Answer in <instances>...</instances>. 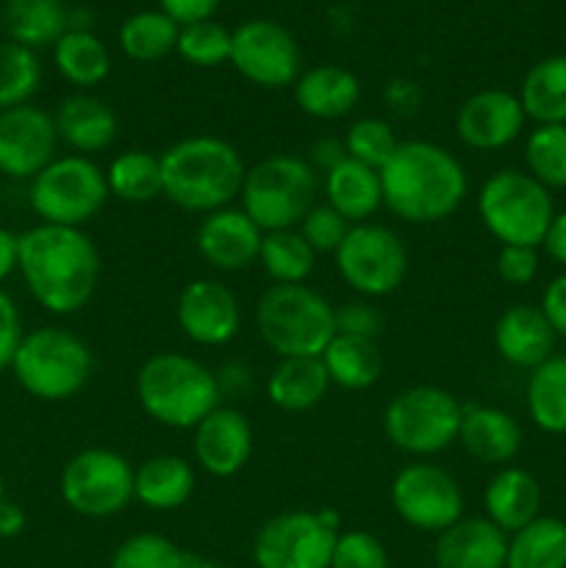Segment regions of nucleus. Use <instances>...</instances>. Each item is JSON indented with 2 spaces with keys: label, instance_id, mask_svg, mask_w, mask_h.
<instances>
[{
  "label": "nucleus",
  "instance_id": "nucleus-37",
  "mask_svg": "<svg viewBox=\"0 0 566 568\" xmlns=\"http://www.w3.org/2000/svg\"><path fill=\"white\" fill-rule=\"evenodd\" d=\"M178 33H181V26L172 17H166L161 9H144L122 22L117 31V44L131 61L153 64L175 53Z\"/></svg>",
  "mask_w": 566,
  "mask_h": 568
},
{
  "label": "nucleus",
  "instance_id": "nucleus-15",
  "mask_svg": "<svg viewBox=\"0 0 566 568\" xmlns=\"http://www.w3.org/2000/svg\"><path fill=\"white\" fill-rule=\"evenodd\" d=\"M231 67L253 87L286 89L303 72V53L286 26L253 17L231 31Z\"/></svg>",
  "mask_w": 566,
  "mask_h": 568
},
{
  "label": "nucleus",
  "instance_id": "nucleus-29",
  "mask_svg": "<svg viewBox=\"0 0 566 568\" xmlns=\"http://www.w3.org/2000/svg\"><path fill=\"white\" fill-rule=\"evenodd\" d=\"M327 392H331V377L322 358H277L266 377V397L286 414L316 408Z\"/></svg>",
  "mask_w": 566,
  "mask_h": 568
},
{
  "label": "nucleus",
  "instance_id": "nucleus-43",
  "mask_svg": "<svg viewBox=\"0 0 566 568\" xmlns=\"http://www.w3.org/2000/svg\"><path fill=\"white\" fill-rule=\"evenodd\" d=\"M189 555L161 532H133L111 555L109 568H183Z\"/></svg>",
  "mask_w": 566,
  "mask_h": 568
},
{
  "label": "nucleus",
  "instance_id": "nucleus-53",
  "mask_svg": "<svg viewBox=\"0 0 566 568\" xmlns=\"http://www.w3.org/2000/svg\"><path fill=\"white\" fill-rule=\"evenodd\" d=\"M20 266V236L0 227V283L11 277Z\"/></svg>",
  "mask_w": 566,
  "mask_h": 568
},
{
  "label": "nucleus",
  "instance_id": "nucleus-55",
  "mask_svg": "<svg viewBox=\"0 0 566 568\" xmlns=\"http://www.w3.org/2000/svg\"><path fill=\"white\" fill-rule=\"evenodd\" d=\"M183 568H222L220 564H214V560H205V558H192V555H189L186 558V566Z\"/></svg>",
  "mask_w": 566,
  "mask_h": 568
},
{
  "label": "nucleus",
  "instance_id": "nucleus-48",
  "mask_svg": "<svg viewBox=\"0 0 566 568\" xmlns=\"http://www.w3.org/2000/svg\"><path fill=\"white\" fill-rule=\"evenodd\" d=\"M22 316L17 303L11 300V294H6L0 288V372L11 369V361H14L17 347L22 342Z\"/></svg>",
  "mask_w": 566,
  "mask_h": 568
},
{
  "label": "nucleus",
  "instance_id": "nucleus-24",
  "mask_svg": "<svg viewBox=\"0 0 566 568\" xmlns=\"http://www.w3.org/2000/svg\"><path fill=\"white\" fill-rule=\"evenodd\" d=\"M294 105L311 120H344L361 103V81L342 64H316L300 72L292 87Z\"/></svg>",
  "mask_w": 566,
  "mask_h": 568
},
{
  "label": "nucleus",
  "instance_id": "nucleus-7",
  "mask_svg": "<svg viewBox=\"0 0 566 568\" xmlns=\"http://www.w3.org/2000/svg\"><path fill=\"white\" fill-rule=\"evenodd\" d=\"M320 172L309 159L294 153H272L247 166L239 200L242 211L264 233L292 231L316 205Z\"/></svg>",
  "mask_w": 566,
  "mask_h": 568
},
{
  "label": "nucleus",
  "instance_id": "nucleus-44",
  "mask_svg": "<svg viewBox=\"0 0 566 568\" xmlns=\"http://www.w3.org/2000/svg\"><path fill=\"white\" fill-rule=\"evenodd\" d=\"M331 568H392V560L377 536L366 530H344L333 547Z\"/></svg>",
  "mask_w": 566,
  "mask_h": 568
},
{
  "label": "nucleus",
  "instance_id": "nucleus-45",
  "mask_svg": "<svg viewBox=\"0 0 566 568\" xmlns=\"http://www.w3.org/2000/svg\"><path fill=\"white\" fill-rule=\"evenodd\" d=\"M350 222L344 220L338 211H333L331 205L322 203L305 214V220L300 222L297 231L305 242L311 244L316 255H336V250L342 247L344 236L350 233Z\"/></svg>",
  "mask_w": 566,
  "mask_h": 568
},
{
  "label": "nucleus",
  "instance_id": "nucleus-50",
  "mask_svg": "<svg viewBox=\"0 0 566 568\" xmlns=\"http://www.w3.org/2000/svg\"><path fill=\"white\" fill-rule=\"evenodd\" d=\"M220 3L222 0H159V9L178 26H192V22L211 20Z\"/></svg>",
  "mask_w": 566,
  "mask_h": 568
},
{
  "label": "nucleus",
  "instance_id": "nucleus-16",
  "mask_svg": "<svg viewBox=\"0 0 566 568\" xmlns=\"http://www.w3.org/2000/svg\"><path fill=\"white\" fill-rule=\"evenodd\" d=\"M175 322L198 347H225L242 331V303L228 283L198 277L178 294Z\"/></svg>",
  "mask_w": 566,
  "mask_h": 568
},
{
  "label": "nucleus",
  "instance_id": "nucleus-2",
  "mask_svg": "<svg viewBox=\"0 0 566 568\" xmlns=\"http://www.w3.org/2000/svg\"><path fill=\"white\" fill-rule=\"evenodd\" d=\"M383 205L408 225L449 220L469 194V175L453 150L427 139L400 142L381 170Z\"/></svg>",
  "mask_w": 566,
  "mask_h": 568
},
{
  "label": "nucleus",
  "instance_id": "nucleus-26",
  "mask_svg": "<svg viewBox=\"0 0 566 568\" xmlns=\"http://www.w3.org/2000/svg\"><path fill=\"white\" fill-rule=\"evenodd\" d=\"M198 471L181 455H150L133 466V503L155 514H170L183 508L194 497Z\"/></svg>",
  "mask_w": 566,
  "mask_h": 568
},
{
  "label": "nucleus",
  "instance_id": "nucleus-9",
  "mask_svg": "<svg viewBox=\"0 0 566 568\" xmlns=\"http://www.w3.org/2000/svg\"><path fill=\"white\" fill-rule=\"evenodd\" d=\"M464 405L447 388L408 386L383 408V433L388 444L414 460H427L458 444Z\"/></svg>",
  "mask_w": 566,
  "mask_h": 568
},
{
  "label": "nucleus",
  "instance_id": "nucleus-3",
  "mask_svg": "<svg viewBox=\"0 0 566 568\" xmlns=\"http://www.w3.org/2000/svg\"><path fill=\"white\" fill-rule=\"evenodd\" d=\"M247 175L239 148L211 133L178 139L161 153L164 197L189 214H214L239 200Z\"/></svg>",
  "mask_w": 566,
  "mask_h": 568
},
{
  "label": "nucleus",
  "instance_id": "nucleus-51",
  "mask_svg": "<svg viewBox=\"0 0 566 568\" xmlns=\"http://www.w3.org/2000/svg\"><path fill=\"white\" fill-rule=\"evenodd\" d=\"M542 250L549 261H555V264L566 270V209L555 211L553 222L547 227V236L542 242Z\"/></svg>",
  "mask_w": 566,
  "mask_h": 568
},
{
  "label": "nucleus",
  "instance_id": "nucleus-36",
  "mask_svg": "<svg viewBox=\"0 0 566 568\" xmlns=\"http://www.w3.org/2000/svg\"><path fill=\"white\" fill-rule=\"evenodd\" d=\"M505 568H566V521L538 516L511 532Z\"/></svg>",
  "mask_w": 566,
  "mask_h": 568
},
{
  "label": "nucleus",
  "instance_id": "nucleus-41",
  "mask_svg": "<svg viewBox=\"0 0 566 568\" xmlns=\"http://www.w3.org/2000/svg\"><path fill=\"white\" fill-rule=\"evenodd\" d=\"M175 53L186 64L200 67V70L231 64V28L216 22L214 17L192 22V26H181Z\"/></svg>",
  "mask_w": 566,
  "mask_h": 568
},
{
  "label": "nucleus",
  "instance_id": "nucleus-12",
  "mask_svg": "<svg viewBox=\"0 0 566 568\" xmlns=\"http://www.w3.org/2000/svg\"><path fill=\"white\" fill-rule=\"evenodd\" d=\"M333 261L338 277L364 300L388 297L408 275V250L403 239L377 222L350 227Z\"/></svg>",
  "mask_w": 566,
  "mask_h": 568
},
{
  "label": "nucleus",
  "instance_id": "nucleus-35",
  "mask_svg": "<svg viewBox=\"0 0 566 568\" xmlns=\"http://www.w3.org/2000/svg\"><path fill=\"white\" fill-rule=\"evenodd\" d=\"M105 186L111 197L128 205H144L164 197V178H161V155L150 150H125L114 155L105 166Z\"/></svg>",
  "mask_w": 566,
  "mask_h": 568
},
{
  "label": "nucleus",
  "instance_id": "nucleus-31",
  "mask_svg": "<svg viewBox=\"0 0 566 568\" xmlns=\"http://www.w3.org/2000/svg\"><path fill=\"white\" fill-rule=\"evenodd\" d=\"M533 125H566V53L536 61L516 92Z\"/></svg>",
  "mask_w": 566,
  "mask_h": 568
},
{
  "label": "nucleus",
  "instance_id": "nucleus-32",
  "mask_svg": "<svg viewBox=\"0 0 566 568\" xmlns=\"http://www.w3.org/2000/svg\"><path fill=\"white\" fill-rule=\"evenodd\" d=\"M320 358L331 377V386L344 388V392H366L383 375V355L375 338L336 333Z\"/></svg>",
  "mask_w": 566,
  "mask_h": 568
},
{
  "label": "nucleus",
  "instance_id": "nucleus-46",
  "mask_svg": "<svg viewBox=\"0 0 566 568\" xmlns=\"http://www.w3.org/2000/svg\"><path fill=\"white\" fill-rule=\"evenodd\" d=\"M497 277L508 286H530L542 270V255L538 247H522V244H499L497 258H494Z\"/></svg>",
  "mask_w": 566,
  "mask_h": 568
},
{
  "label": "nucleus",
  "instance_id": "nucleus-54",
  "mask_svg": "<svg viewBox=\"0 0 566 568\" xmlns=\"http://www.w3.org/2000/svg\"><path fill=\"white\" fill-rule=\"evenodd\" d=\"M26 510L17 503H11V499H3V503H0V538H17L26 530Z\"/></svg>",
  "mask_w": 566,
  "mask_h": 568
},
{
  "label": "nucleus",
  "instance_id": "nucleus-47",
  "mask_svg": "<svg viewBox=\"0 0 566 568\" xmlns=\"http://www.w3.org/2000/svg\"><path fill=\"white\" fill-rule=\"evenodd\" d=\"M333 320H336V333L344 336H361V338H375L383 331V314L372 305V300H347V303L333 308Z\"/></svg>",
  "mask_w": 566,
  "mask_h": 568
},
{
  "label": "nucleus",
  "instance_id": "nucleus-13",
  "mask_svg": "<svg viewBox=\"0 0 566 568\" xmlns=\"http://www.w3.org/2000/svg\"><path fill=\"white\" fill-rule=\"evenodd\" d=\"M59 491L72 514L111 519L133 503V466L114 449H81L61 469Z\"/></svg>",
  "mask_w": 566,
  "mask_h": 568
},
{
  "label": "nucleus",
  "instance_id": "nucleus-18",
  "mask_svg": "<svg viewBox=\"0 0 566 568\" xmlns=\"http://www.w3.org/2000/svg\"><path fill=\"white\" fill-rule=\"evenodd\" d=\"M527 116L516 92L481 89L461 103L455 114V133L461 144L477 153H497L511 148L525 133Z\"/></svg>",
  "mask_w": 566,
  "mask_h": 568
},
{
  "label": "nucleus",
  "instance_id": "nucleus-52",
  "mask_svg": "<svg viewBox=\"0 0 566 568\" xmlns=\"http://www.w3.org/2000/svg\"><path fill=\"white\" fill-rule=\"evenodd\" d=\"M344 159H347V150H344L342 139H320V142L314 144V150H311L309 161L322 178L327 170H333V166H336L338 161H344Z\"/></svg>",
  "mask_w": 566,
  "mask_h": 568
},
{
  "label": "nucleus",
  "instance_id": "nucleus-40",
  "mask_svg": "<svg viewBox=\"0 0 566 568\" xmlns=\"http://www.w3.org/2000/svg\"><path fill=\"white\" fill-rule=\"evenodd\" d=\"M39 87H42V61L37 50L22 48L11 39L0 42V111L31 103Z\"/></svg>",
  "mask_w": 566,
  "mask_h": 568
},
{
  "label": "nucleus",
  "instance_id": "nucleus-34",
  "mask_svg": "<svg viewBox=\"0 0 566 568\" xmlns=\"http://www.w3.org/2000/svg\"><path fill=\"white\" fill-rule=\"evenodd\" d=\"M53 64L67 83L78 89H92L109 78L111 53L103 39L89 28H70L53 44Z\"/></svg>",
  "mask_w": 566,
  "mask_h": 568
},
{
  "label": "nucleus",
  "instance_id": "nucleus-8",
  "mask_svg": "<svg viewBox=\"0 0 566 568\" xmlns=\"http://www.w3.org/2000/svg\"><path fill=\"white\" fill-rule=\"evenodd\" d=\"M477 216L499 244H522L542 250L547 227L555 216L553 192L530 172L497 170L477 189Z\"/></svg>",
  "mask_w": 566,
  "mask_h": 568
},
{
  "label": "nucleus",
  "instance_id": "nucleus-11",
  "mask_svg": "<svg viewBox=\"0 0 566 568\" xmlns=\"http://www.w3.org/2000/svg\"><path fill=\"white\" fill-rule=\"evenodd\" d=\"M338 532L336 510H283L255 532L253 564L255 568H331Z\"/></svg>",
  "mask_w": 566,
  "mask_h": 568
},
{
  "label": "nucleus",
  "instance_id": "nucleus-30",
  "mask_svg": "<svg viewBox=\"0 0 566 568\" xmlns=\"http://www.w3.org/2000/svg\"><path fill=\"white\" fill-rule=\"evenodd\" d=\"M3 31L11 42L28 50L53 48L72 28L70 9L64 0H6Z\"/></svg>",
  "mask_w": 566,
  "mask_h": 568
},
{
  "label": "nucleus",
  "instance_id": "nucleus-25",
  "mask_svg": "<svg viewBox=\"0 0 566 568\" xmlns=\"http://www.w3.org/2000/svg\"><path fill=\"white\" fill-rule=\"evenodd\" d=\"M53 122L59 142L67 144L72 153L89 155V159L109 150L120 133V122L111 105L89 92H75L61 100Z\"/></svg>",
  "mask_w": 566,
  "mask_h": 568
},
{
  "label": "nucleus",
  "instance_id": "nucleus-42",
  "mask_svg": "<svg viewBox=\"0 0 566 568\" xmlns=\"http://www.w3.org/2000/svg\"><path fill=\"white\" fill-rule=\"evenodd\" d=\"M342 142L344 150H347V159L361 161V164L381 172L386 166V161L394 155V150H397L400 139L388 120H381V116H361V120L350 122Z\"/></svg>",
  "mask_w": 566,
  "mask_h": 568
},
{
  "label": "nucleus",
  "instance_id": "nucleus-21",
  "mask_svg": "<svg viewBox=\"0 0 566 568\" xmlns=\"http://www.w3.org/2000/svg\"><path fill=\"white\" fill-rule=\"evenodd\" d=\"M555 331L538 305L516 303L494 322V349L514 369L533 372L555 355Z\"/></svg>",
  "mask_w": 566,
  "mask_h": 568
},
{
  "label": "nucleus",
  "instance_id": "nucleus-17",
  "mask_svg": "<svg viewBox=\"0 0 566 568\" xmlns=\"http://www.w3.org/2000/svg\"><path fill=\"white\" fill-rule=\"evenodd\" d=\"M55 148L53 114L33 103L0 111V175L33 181L55 159Z\"/></svg>",
  "mask_w": 566,
  "mask_h": 568
},
{
  "label": "nucleus",
  "instance_id": "nucleus-22",
  "mask_svg": "<svg viewBox=\"0 0 566 568\" xmlns=\"http://www.w3.org/2000/svg\"><path fill=\"white\" fill-rule=\"evenodd\" d=\"M508 536L486 516H464L436 536V568H505Z\"/></svg>",
  "mask_w": 566,
  "mask_h": 568
},
{
  "label": "nucleus",
  "instance_id": "nucleus-39",
  "mask_svg": "<svg viewBox=\"0 0 566 568\" xmlns=\"http://www.w3.org/2000/svg\"><path fill=\"white\" fill-rule=\"evenodd\" d=\"M525 172L549 192H566V125H533L525 136Z\"/></svg>",
  "mask_w": 566,
  "mask_h": 568
},
{
  "label": "nucleus",
  "instance_id": "nucleus-38",
  "mask_svg": "<svg viewBox=\"0 0 566 568\" xmlns=\"http://www.w3.org/2000/svg\"><path fill=\"white\" fill-rule=\"evenodd\" d=\"M259 264L272 283H305L316 270V253L297 227L272 231L261 239Z\"/></svg>",
  "mask_w": 566,
  "mask_h": 568
},
{
  "label": "nucleus",
  "instance_id": "nucleus-20",
  "mask_svg": "<svg viewBox=\"0 0 566 568\" xmlns=\"http://www.w3.org/2000/svg\"><path fill=\"white\" fill-rule=\"evenodd\" d=\"M264 231L242 211V205L205 214L194 233L198 255L216 272H244L259 264Z\"/></svg>",
  "mask_w": 566,
  "mask_h": 568
},
{
  "label": "nucleus",
  "instance_id": "nucleus-28",
  "mask_svg": "<svg viewBox=\"0 0 566 568\" xmlns=\"http://www.w3.org/2000/svg\"><path fill=\"white\" fill-rule=\"evenodd\" d=\"M325 203L344 216L350 225L370 222L383 205L381 172L361 161L344 159L322 175Z\"/></svg>",
  "mask_w": 566,
  "mask_h": 568
},
{
  "label": "nucleus",
  "instance_id": "nucleus-23",
  "mask_svg": "<svg viewBox=\"0 0 566 568\" xmlns=\"http://www.w3.org/2000/svg\"><path fill=\"white\" fill-rule=\"evenodd\" d=\"M458 444L477 464L508 466L522 449V425L497 405H464Z\"/></svg>",
  "mask_w": 566,
  "mask_h": 568
},
{
  "label": "nucleus",
  "instance_id": "nucleus-1",
  "mask_svg": "<svg viewBox=\"0 0 566 568\" xmlns=\"http://www.w3.org/2000/svg\"><path fill=\"white\" fill-rule=\"evenodd\" d=\"M31 297L55 316L87 308L100 283L98 244L81 227L39 225L20 233V266Z\"/></svg>",
  "mask_w": 566,
  "mask_h": 568
},
{
  "label": "nucleus",
  "instance_id": "nucleus-19",
  "mask_svg": "<svg viewBox=\"0 0 566 568\" xmlns=\"http://www.w3.org/2000/svg\"><path fill=\"white\" fill-rule=\"evenodd\" d=\"M192 458L198 469L216 480L239 475L253 458V427L247 416L228 405L211 410L192 430Z\"/></svg>",
  "mask_w": 566,
  "mask_h": 568
},
{
  "label": "nucleus",
  "instance_id": "nucleus-49",
  "mask_svg": "<svg viewBox=\"0 0 566 568\" xmlns=\"http://www.w3.org/2000/svg\"><path fill=\"white\" fill-rule=\"evenodd\" d=\"M538 311H542L544 320L549 322L555 336L566 338V270L558 272V275L544 286L542 300H538Z\"/></svg>",
  "mask_w": 566,
  "mask_h": 568
},
{
  "label": "nucleus",
  "instance_id": "nucleus-10",
  "mask_svg": "<svg viewBox=\"0 0 566 568\" xmlns=\"http://www.w3.org/2000/svg\"><path fill=\"white\" fill-rule=\"evenodd\" d=\"M105 170L89 155H55L33 181H28V203L44 225L83 227L109 200Z\"/></svg>",
  "mask_w": 566,
  "mask_h": 568
},
{
  "label": "nucleus",
  "instance_id": "nucleus-14",
  "mask_svg": "<svg viewBox=\"0 0 566 568\" xmlns=\"http://www.w3.org/2000/svg\"><path fill=\"white\" fill-rule=\"evenodd\" d=\"M388 499L400 519L420 532H444L464 519V491L444 466L433 460L405 464L388 486Z\"/></svg>",
  "mask_w": 566,
  "mask_h": 568
},
{
  "label": "nucleus",
  "instance_id": "nucleus-56",
  "mask_svg": "<svg viewBox=\"0 0 566 568\" xmlns=\"http://www.w3.org/2000/svg\"><path fill=\"white\" fill-rule=\"evenodd\" d=\"M6 499V491H3V477H0V503Z\"/></svg>",
  "mask_w": 566,
  "mask_h": 568
},
{
  "label": "nucleus",
  "instance_id": "nucleus-33",
  "mask_svg": "<svg viewBox=\"0 0 566 568\" xmlns=\"http://www.w3.org/2000/svg\"><path fill=\"white\" fill-rule=\"evenodd\" d=\"M525 408L547 436H566V353H555L527 375Z\"/></svg>",
  "mask_w": 566,
  "mask_h": 568
},
{
  "label": "nucleus",
  "instance_id": "nucleus-5",
  "mask_svg": "<svg viewBox=\"0 0 566 568\" xmlns=\"http://www.w3.org/2000/svg\"><path fill=\"white\" fill-rule=\"evenodd\" d=\"M255 331L277 358H320L336 336V320L316 288L272 283L255 303Z\"/></svg>",
  "mask_w": 566,
  "mask_h": 568
},
{
  "label": "nucleus",
  "instance_id": "nucleus-57",
  "mask_svg": "<svg viewBox=\"0 0 566 568\" xmlns=\"http://www.w3.org/2000/svg\"><path fill=\"white\" fill-rule=\"evenodd\" d=\"M0 33H3V11H0Z\"/></svg>",
  "mask_w": 566,
  "mask_h": 568
},
{
  "label": "nucleus",
  "instance_id": "nucleus-4",
  "mask_svg": "<svg viewBox=\"0 0 566 568\" xmlns=\"http://www.w3.org/2000/svg\"><path fill=\"white\" fill-rule=\"evenodd\" d=\"M137 399L155 425L194 430L222 405V388L203 361L186 353H155L139 366Z\"/></svg>",
  "mask_w": 566,
  "mask_h": 568
},
{
  "label": "nucleus",
  "instance_id": "nucleus-6",
  "mask_svg": "<svg viewBox=\"0 0 566 568\" xmlns=\"http://www.w3.org/2000/svg\"><path fill=\"white\" fill-rule=\"evenodd\" d=\"M11 372L28 397L39 403H67L92 381L94 355L78 333L44 325L22 336Z\"/></svg>",
  "mask_w": 566,
  "mask_h": 568
},
{
  "label": "nucleus",
  "instance_id": "nucleus-27",
  "mask_svg": "<svg viewBox=\"0 0 566 568\" xmlns=\"http://www.w3.org/2000/svg\"><path fill=\"white\" fill-rule=\"evenodd\" d=\"M483 510L505 536L542 516V486L522 466H499L483 491Z\"/></svg>",
  "mask_w": 566,
  "mask_h": 568
}]
</instances>
